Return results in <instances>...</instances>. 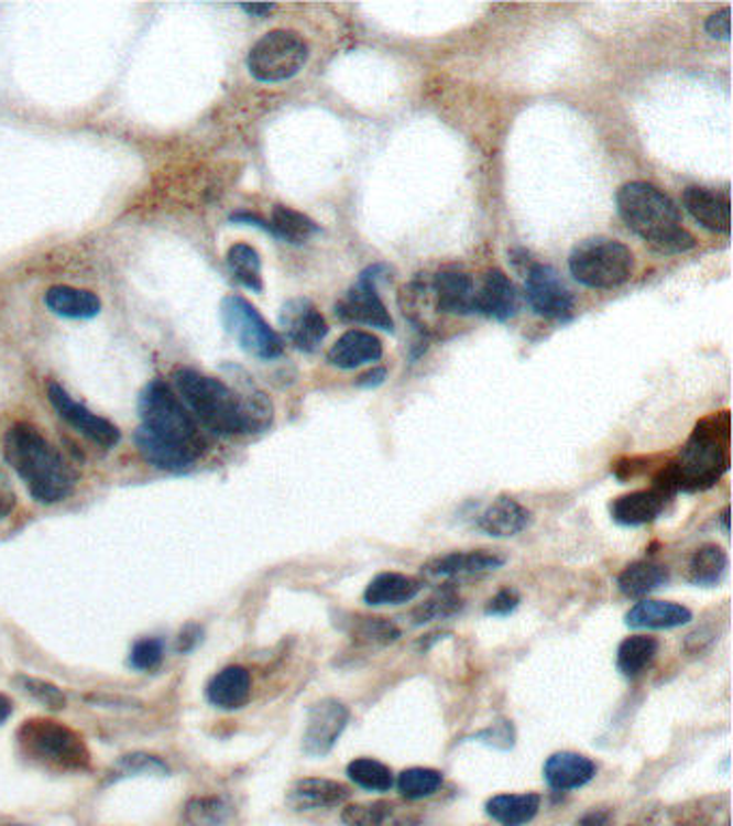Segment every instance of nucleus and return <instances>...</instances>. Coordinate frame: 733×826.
<instances>
[{"label": "nucleus", "instance_id": "1", "mask_svg": "<svg viewBox=\"0 0 733 826\" xmlns=\"http://www.w3.org/2000/svg\"><path fill=\"white\" fill-rule=\"evenodd\" d=\"M175 390L196 422L216 435L263 433L274 422L270 396L254 385L232 390L216 377L192 368L175 372Z\"/></svg>", "mask_w": 733, "mask_h": 826}, {"label": "nucleus", "instance_id": "2", "mask_svg": "<svg viewBox=\"0 0 733 826\" xmlns=\"http://www.w3.org/2000/svg\"><path fill=\"white\" fill-rule=\"evenodd\" d=\"M730 413H714L697 424L680 459L656 478L654 491L665 500L678 491H705L730 469Z\"/></svg>", "mask_w": 733, "mask_h": 826}, {"label": "nucleus", "instance_id": "3", "mask_svg": "<svg viewBox=\"0 0 733 826\" xmlns=\"http://www.w3.org/2000/svg\"><path fill=\"white\" fill-rule=\"evenodd\" d=\"M4 459L42 504L65 500L76 485V469L40 428L15 424L4 435Z\"/></svg>", "mask_w": 733, "mask_h": 826}, {"label": "nucleus", "instance_id": "4", "mask_svg": "<svg viewBox=\"0 0 733 826\" xmlns=\"http://www.w3.org/2000/svg\"><path fill=\"white\" fill-rule=\"evenodd\" d=\"M617 209L626 227L660 252H687L697 243L694 237L682 229L676 203L656 185L645 182L624 185L617 194Z\"/></svg>", "mask_w": 733, "mask_h": 826}, {"label": "nucleus", "instance_id": "5", "mask_svg": "<svg viewBox=\"0 0 733 826\" xmlns=\"http://www.w3.org/2000/svg\"><path fill=\"white\" fill-rule=\"evenodd\" d=\"M138 412L142 428L160 442L184 453L185 457L200 459L209 448V437L196 417L185 407L184 401L166 381H151L140 399Z\"/></svg>", "mask_w": 733, "mask_h": 826}, {"label": "nucleus", "instance_id": "6", "mask_svg": "<svg viewBox=\"0 0 733 826\" xmlns=\"http://www.w3.org/2000/svg\"><path fill=\"white\" fill-rule=\"evenodd\" d=\"M18 742L22 751L56 771H89L91 751L85 738L76 730L52 721V719H29L18 730Z\"/></svg>", "mask_w": 733, "mask_h": 826}, {"label": "nucleus", "instance_id": "7", "mask_svg": "<svg viewBox=\"0 0 733 826\" xmlns=\"http://www.w3.org/2000/svg\"><path fill=\"white\" fill-rule=\"evenodd\" d=\"M568 265L575 280L590 289H615L631 280L635 259L617 239L590 237L575 246Z\"/></svg>", "mask_w": 733, "mask_h": 826}, {"label": "nucleus", "instance_id": "8", "mask_svg": "<svg viewBox=\"0 0 733 826\" xmlns=\"http://www.w3.org/2000/svg\"><path fill=\"white\" fill-rule=\"evenodd\" d=\"M308 61L306 42L293 31H272L248 54V69L259 83H284L302 72Z\"/></svg>", "mask_w": 733, "mask_h": 826}, {"label": "nucleus", "instance_id": "9", "mask_svg": "<svg viewBox=\"0 0 733 826\" xmlns=\"http://www.w3.org/2000/svg\"><path fill=\"white\" fill-rule=\"evenodd\" d=\"M220 313L227 332L239 343L243 351L261 360H274L282 356V338L248 300L239 295H229L222 300Z\"/></svg>", "mask_w": 733, "mask_h": 826}, {"label": "nucleus", "instance_id": "10", "mask_svg": "<svg viewBox=\"0 0 733 826\" xmlns=\"http://www.w3.org/2000/svg\"><path fill=\"white\" fill-rule=\"evenodd\" d=\"M525 295L529 306L547 319H570L575 311L572 293L564 286L559 275L549 265L534 263L525 275Z\"/></svg>", "mask_w": 733, "mask_h": 826}, {"label": "nucleus", "instance_id": "11", "mask_svg": "<svg viewBox=\"0 0 733 826\" xmlns=\"http://www.w3.org/2000/svg\"><path fill=\"white\" fill-rule=\"evenodd\" d=\"M381 268H372L360 275V280L351 286V291L338 302L336 315L347 323H364L385 332L394 329V319L390 317L385 304L381 302L374 280Z\"/></svg>", "mask_w": 733, "mask_h": 826}, {"label": "nucleus", "instance_id": "12", "mask_svg": "<svg viewBox=\"0 0 733 826\" xmlns=\"http://www.w3.org/2000/svg\"><path fill=\"white\" fill-rule=\"evenodd\" d=\"M47 399H50V405L58 412V415L69 426H74L78 433L89 437L97 446L112 448V446L119 444V439H121L119 428L112 422H108L106 417H99L97 413H92L85 405H80L78 401H74L65 392V388H61L58 383H54V381L47 383Z\"/></svg>", "mask_w": 733, "mask_h": 826}, {"label": "nucleus", "instance_id": "13", "mask_svg": "<svg viewBox=\"0 0 733 826\" xmlns=\"http://www.w3.org/2000/svg\"><path fill=\"white\" fill-rule=\"evenodd\" d=\"M349 717H351L349 708L333 697L317 702L308 710V726H306L304 742H302L304 753L313 758L327 756L344 732Z\"/></svg>", "mask_w": 733, "mask_h": 826}, {"label": "nucleus", "instance_id": "14", "mask_svg": "<svg viewBox=\"0 0 733 826\" xmlns=\"http://www.w3.org/2000/svg\"><path fill=\"white\" fill-rule=\"evenodd\" d=\"M280 325L286 334V340L306 354L319 349L329 327L321 313L308 300H291L282 306Z\"/></svg>", "mask_w": 733, "mask_h": 826}, {"label": "nucleus", "instance_id": "15", "mask_svg": "<svg viewBox=\"0 0 733 826\" xmlns=\"http://www.w3.org/2000/svg\"><path fill=\"white\" fill-rule=\"evenodd\" d=\"M505 564V555L491 550L455 551L441 557L430 559L426 566H422V573L433 582H448L457 577H471V575H484L502 568Z\"/></svg>", "mask_w": 733, "mask_h": 826}, {"label": "nucleus", "instance_id": "16", "mask_svg": "<svg viewBox=\"0 0 733 826\" xmlns=\"http://www.w3.org/2000/svg\"><path fill=\"white\" fill-rule=\"evenodd\" d=\"M351 792L340 781L308 778L293 783L286 792V805L295 812H315V809H333L349 801Z\"/></svg>", "mask_w": 733, "mask_h": 826}, {"label": "nucleus", "instance_id": "17", "mask_svg": "<svg viewBox=\"0 0 733 826\" xmlns=\"http://www.w3.org/2000/svg\"><path fill=\"white\" fill-rule=\"evenodd\" d=\"M685 207L688 214L708 230L730 232L732 229V203L727 192L710 187H688L685 192Z\"/></svg>", "mask_w": 733, "mask_h": 826}, {"label": "nucleus", "instance_id": "18", "mask_svg": "<svg viewBox=\"0 0 733 826\" xmlns=\"http://www.w3.org/2000/svg\"><path fill=\"white\" fill-rule=\"evenodd\" d=\"M597 775V764L575 751H559L553 753L545 762V780L557 792H570L577 787L588 785Z\"/></svg>", "mask_w": 733, "mask_h": 826}, {"label": "nucleus", "instance_id": "19", "mask_svg": "<svg viewBox=\"0 0 733 826\" xmlns=\"http://www.w3.org/2000/svg\"><path fill=\"white\" fill-rule=\"evenodd\" d=\"M518 295L514 284L502 270H491L480 291H475V313H482L495 322H507L516 315Z\"/></svg>", "mask_w": 733, "mask_h": 826}, {"label": "nucleus", "instance_id": "20", "mask_svg": "<svg viewBox=\"0 0 733 826\" xmlns=\"http://www.w3.org/2000/svg\"><path fill=\"white\" fill-rule=\"evenodd\" d=\"M690 620H692V613L685 605L669 602V600H652V598L637 602L626 613V624L631 629H649V631L678 629L688 624Z\"/></svg>", "mask_w": 733, "mask_h": 826}, {"label": "nucleus", "instance_id": "21", "mask_svg": "<svg viewBox=\"0 0 733 826\" xmlns=\"http://www.w3.org/2000/svg\"><path fill=\"white\" fill-rule=\"evenodd\" d=\"M342 823L347 826H419V816L398 803L392 801H376L349 805L342 812Z\"/></svg>", "mask_w": 733, "mask_h": 826}, {"label": "nucleus", "instance_id": "22", "mask_svg": "<svg viewBox=\"0 0 733 826\" xmlns=\"http://www.w3.org/2000/svg\"><path fill=\"white\" fill-rule=\"evenodd\" d=\"M532 523V512L527 508L518 504L516 500L502 496L497 498L493 504L489 506L478 525L484 534L493 536V539H510V536H516L521 532H525Z\"/></svg>", "mask_w": 733, "mask_h": 826}, {"label": "nucleus", "instance_id": "23", "mask_svg": "<svg viewBox=\"0 0 733 826\" xmlns=\"http://www.w3.org/2000/svg\"><path fill=\"white\" fill-rule=\"evenodd\" d=\"M381 356H383V345L376 336L362 329H351L336 340V345L327 354V360L333 367L351 370L368 362H376Z\"/></svg>", "mask_w": 733, "mask_h": 826}, {"label": "nucleus", "instance_id": "24", "mask_svg": "<svg viewBox=\"0 0 733 826\" xmlns=\"http://www.w3.org/2000/svg\"><path fill=\"white\" fill-rule=\"evenodd\" d=\"M252 693L250 672L241 665H230L218 672L207 685V699L222 710H239L248 704Z\"/></svg>", "mask_w": 733, "mask_h": 826}, {"label": "nucleus", "instance_id": "25", "mask_svg": "<svg viewBox=\"0 0 733 826\" xmlns=\"http://www.w3.org/2000/svg\"><path fill=\"white\" fill-rule=\"evenodd\" d=\"M437 308L448 315H473L475 313V286L473 280L460 272H441L435 275Z\"/></svg>", "mask_w": 733, "mask_h": 826}, {"label": "nucleus", "instance_id": "26", "mask_svg": "<svg viewBox=\"0 0 733 826\" xmlns=\"http://www.w3.org/2000/svg\"><path fill=\"white\" fill-rule=\"evenodd\" d=\"M46 306L65 319H92L101 311V302L92 291L74 286H52L46 293Z\"/></svg>", "mask_w": 733, "mask_h": 826}, {"label": "nucleus", "instance_id": "27", "mask_svg": "<svg viewBox=\"0 0 733 826\" xmlns=\"http://www.w3.org/2000/svg\"><path fill=\"white\" fill-rule=\"evenodd\" d=\"M665 508V498L658 491H635L617 498L611 504V517L628 528H639L658 519Z\"/></svg>", "mask_w": 733, "mask_h": 826}, {"label": "nucleus", "instance_id": "28", "mask_svg": "<svg viewBox=\"0 0 733 826\" xmlns=\"http://www.w3.org/2000/svg\"><path fill=\"white\" fill-rule=\"evenodd\" d=\"M422 584L409 575L401 573H381L368 584L364 600L372 607L383 605H405L419 595Z\"/></svg>", "mask_w": 733, "mask_h": 826}, {"label": "nucleus", "instance_id": "29", "mask_svg": "<svg viewBox=\"0 0 733 826\" xmlns=\"http://www.w3.org/2000/svg\"><path fill=\"white\" fill-rule=\"evenodd\" d=\"M540 796L527 794H497L486 803V814L502 826H525L536 818Z\"/></svg>", "mask_w": 733, "mask_h": 826}, {"label": "nucleus", "instance_id": "30", "mask_svg": "<svg viewBox=\"0 0 733 826\" xmlns=\"http://www.w3.org/2000/svg\"><path fill=\"white\" fill-rule=\"evenodd\" d=\"M669 582V570L663 564L635 562L617 577V588L624 597L645 598Z\"/></svg>", "mask_w": 733, "mask_h": 826}, {"label": "nucleus", "instance_id": "31", "mask_svg": "<svg viewBox=\"0 0 733 826\" xmlns=\"http://www.w3.org/2000/svg\"><path fill=\"white\" fill-rule=\"evenodd\" d=\"M727 570V553L716 545H703L688 559V579L694 586H716Z\"/></svg>", "mask_w": 733, "mask_h": 826}, {"label": "nucleus", "instance_id": "32", "mask_svg": "<svg viewBox=\"0 0 733 826\" xmlns=\"http://www.w3.org/2000/svg\"><path fill=\"white\" fill-rule=\"evenodd\" d=\"M658 654V642L647 635L626 638L617 648V670L626 678H637L645 670L652 667Z\"/></svg>", "mask_w": 733, "mask_h": 826}, {"label": "nucleus", "instance_id": "33", "mask_svg": "<svg viewBox=\"0 0 733 826\" xmlns=\"http://www.w3.org/2000/svg\"><path fill=\"white\" fill-rule=\"evenodd\" d=\"M134 444H136L138 453L149 460L153 467H160V469H166V471H185L194 465V460L185 457L184 453H179L173 446L160 442L157 437H153L142 426H138L136 433H134Z\"/></svg>", "mask_w": 733, "mask_h": 826}, {"label": "nucleus", "instance_id": "34", "mask_svg": "<svg viewBox=\"0 0 733 826\" xmlns=\"http://www.w3.org/2000/svg\"><path fill=\"white\" fill-rule=\"evenodd\" d=\"M270 232L286 243L299 246V243H306L313 235H317L319 227L315 220H310L302 211H295L284 205H275Z\"/></svg>", "mask_w": 733, "mask_h": 826}, {"label": "nucleus", "instance_id": "35", "mask_svg": "<svg viewBox=\"0 0 733 826\" xmlns=\"http://www.w3.org/2000/svg\"><path fill=\"white\" fill-rule=\"evenodd\" d=\"M230 274L239 284L245 289H252L256 293L263 291V278H261V257L252 246L234 243L227 254Z\"/></svg>", "mask_w": 733, "mask_h": 826}, {"label": "nucleus", "instance_id": "36", "mask_svg": "<svg viewBox=\"0 0 733 826\" xmlns=\"http://www.w3.org/2000/svg\"><path fill=\"white\" fill-rule=\"evenodd\" d=\"M347 775L368 792H387L394 785L392 771L372 758H358L347 767Z\"/></svg>", "mask_w": 733, "mask_h": 826}, {"label": "nucleus", "instance_id": "37", "mask_svg": "<svg viewBox=\"0 0 733 826\" xmlns=\"http://www.w3.org/2000/svg\"><path fill=\"white\" fill-rule=\"evenodd\" d=\"M398 792L407 798V801H419V798H428L433 796L441 785H444V775L435 769H422V767H415V769H407L398 775Z\"/></svg>", "mask_w": 733, "mask_h": 826}, {"label": "nucleus", "instance_id": "38", "mask_svg": "<svg viewBox=\"0 0 733 826\" xmlns=\"http://www.w3.org/2000/svg\"><path fill=\"white\" fill-rule=\"evenodd\" d=\"M229 820V805L218 796L194 798L185 805V826H225Z\"/></svg>", "mask_w": 733, "mask_h": 826}, {"label": "nucleus", "instance_id": "39", "mask_svg": "<svg viewBox=\"0 0 733 826\" xmlns=\"http://www.w3.org/2000/svg\"><path fill=\"white\" fill-rule=\"evenodd\" d=\"M351 635L368 645H387L401 640V629L387 618H353Z\"/></svg>", "mask_w": 733, "mask_h": 826}, {"label": "nucleus", "instance_id": "40", "mask_svg": "<svg viewBox=\"0 0 733 826\" xmlns=\"http://www.w3.org/2000/svg\"><path fill=\"white\" fill-rule=\"evenodd\" d=\"M462 609V600L452 588H444L435 597L424 600L415 611H413V624H426L433 620H444L450 616H457Z\"/></svg>", "mask_w": 733, "mask_h": 826}, {"label": "nucleus", "instance_id": "41", "mask_svg": "<svg viewBox=\"0 0 733 826\" xmlns=\"http://www.w3.org/2000/svg\"><path fill=\"white\" fill-rule=\"evenodd\" d=\"M134 775H168V767L149 753H130L123 756L112 769L108 781L123 780V778H134Z\"/></svg>", "mask_w": 733, "mask_h": 826}, {"label": "nucleus", "instance_id": "42", "mask_svg": "<svg viewBox=\"0 0 733 826\" xmlns=\"http://www.w3.org/2000/svg\"><path fill=\"white\" fill-rule=\"evenodd\" d=\"M13 683L22 688L29 697H33L35 702L44 704L50 710H63L67 706V695L61 688L56 687V685L46 683L42 678H33V676L20 674V676L13 678Z\"/></svg>", "mask_w": 733, "mask_h": 826}, {"label": "nucleus", "instance_id": "43", "mask_svg": "<svg viewBox=\"0 0 733 826\" xmlns=\"http://www.w3.org/2000/svg\"><path fill=\"white\" fill-rule=\"evenodd\" d=\"M164 661V642L157 640V638H149V640H140L134 643L132 648V654H130V663L134 670L140 672H151L155 667H160Z\"/></svg>", "mask_w": 733, "mask_h": 826}, {"label": "nucleus", "instance_id": "44", "mask_svg": "<svg viewBox=\"0 0 733 826\" xmlns=\"http://www.w3.org/2000/svg\"><path fill=\"white\" fill-rule=\"evenodd\" d=\"M480 742H486L495 749H510L514 745V728L510 721H497L489 730L475 736Z\"/></svg>", "mask_w": 733, "mask_h": 826}, {"label": "nucleus", "instance_id": "45", "mask_svg": "<svg viewBox=\"0 0 733 826\" xmlns=\"http://www.w3.org/2000/svg\"><path fill=\"white\" fill-rule=\"evenodd\" d=\"M521 605V597L514 588H504L500 590L495 597L489 600L486 605V613L489 616H510L516 611V607Z\"/></svg>", "mask_w": 733, "mask_h": 826}, {"label": "nucleus", "instance_id": "46", "mask_svg": "<svg viewBox=\"0 0 733 826\" xmlns=\"http://www.w3.org/2000/svg\"><path fill=\"white\" fill-rule=\"evenodd\" d=\"M705 31L714 37V40H723L727 42L730 40V9H723L714 15L708 18L705 22Z\"/></svg>", "mask_w": 733, "mask_h": 826}, {"label": "nucleus", "instance_id": "47", "mask_svg": "<svg viewBox=\"0 0 733 826\" xmlns=\"http://www.w3.org/2000/svg\"><path fill=\"white\" fill-rule=\"evenodd\" d=\"M203 638H205V631H203L200 624H187V627L182 629V633L177 635L175 648H177V652H182V654H185V652H192L198 643L203 642Z\"/></svg>", "mask_w": 733, "mask_h": 826}, {"label": "nucleus", "instance_id": "48", "mask_svg": "<svg viewBox=\"0 0 733 826\" xmlns=\"http://www.w3.org/2000/svg\"><path fill=\"white\" fill-rule=\"evenodd\" d=\"M13 508H15V491L9 482V478L0 471V521L4 517H9Z\"/></svg>", "mask_w": 733, "mask_h": 826}, {"label": "nucleus", "instance_id": "49", "mask_svg": "<svg viewBox=\"0 0 733 826\" xmlns=\"http://www.w3.org/2000/svg\"><path fill=\"white\" fill-rule=\"evenodd\" d=\"M611 823V814L609 812H602V809H594L590 814H586L577 826H609Z\"/></svg>", "mask_w": 733, "mask_h": 826}, {"label": "nucleus", "instance_id": "50", "mask_svg": "<svg viewBox=\"0 0 733 826\" xmlns=\"http://www.w3.org/2000/svg\"><path fill=\"white\" fill-rule=\"evenodd\" d=\"M383 381H385V370H383V368H374V370H370L364 377L358 379V385H360V388H376V385H381Z\"/></svg>", "mask_w": 733, "mask_h": 826}, {"label": "nucleus", "instance_id": "51", "mask_svg": "<svg viewBox=\"0 0 733 826\" xmlns=\"http://www.w3.org/2000/svg\"><path fill=\"white\" fill-rule=\"evenodd\" d=\"M241 9L254 18H265L275 9V4H241Z\"/></svg>", "mask_w": 733, "mask_h": 826}, {"label": "nucleus", "instance_id": "52", "mask_svg": "<svg viewBox=\"0 0 733 826\" xmlns=\"http://www.w3.org/2000/svg\"><path fill=\"white\" fill-rule=\"evenodd\" d=\"M13 713V702L0 693V724H4Z\"/></svg>", "mask_w": 733, "mask_h": 826}, {"label": "nucleus", "instance_id": "53", "mask_svg": "<svg viewBox=\"0 0 733 826\" xmlns=\"http://www.w3.org/2000/svg\"><path fill=\"white\" fill-rule=\"evenodd\" d=\"M721 523H723V530L730 532V508L723 510V514H721Z\"/></svg>", "mask_w": 733, "mask_h": 826}, {"label": "nucleus", "instance_id": "54", "mask_svg": "<svg viewBox=\"0 0 733 826\" xmlns=\"http://www.w3.org/2000/svg\"><path fill=\"white\" fill-rule=\"evenodd\" d=\"M680 826H697V825H680Z\"/></svg>", "mask_w": 733, "mask_h": 826}, {"label": "nucleus", "instance_id": "55", "mask_svg": "<svg viewBox=\"0 0 733 826\" xmlns=\"http://www.w3.org/2000/svg\"><path fill=\"white\" fill-rule=\"evenodd\" d=\"M727 826H730V825H727Z\"/></svg>", "mask_w": 733, "mask_h": 826}]
</instances>
